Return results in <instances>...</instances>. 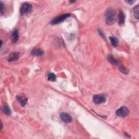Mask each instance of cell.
<instances>
[{"label":"cell","mask_w":139,"mask_h":139,"mask_svg":"<svg viewBox=\"0 0 139 139\" xmlns=\"http://www.w3.org/2000/svg\"><path fill=\"white\" fill-rule=\"evenodd\" d=\"M2 109L3 113L7 115H10L11 114V110L10 108L8 106H7V105H4V106L2 107Z\"/></svg>","instance_id":"cell-13"},{"label":"cell","mask_w":139,"mask_h":139,"mask_svg":"<svg viewBox=\"0 0 139 139\" xmlns=\"http://www.w3.org/2000/svg\"><path fill=\"white\" fill-rule=\"evenodd\" d=\"M16 100L21 105V106L22 107L25 106L28 102L27 98L22 94L17 95L16 96Z\"/></svg>","instance_id":"cell-7"},{"label":"cell","mask_w":139,"mask_h":139,"mask_svg":"<svg viewBox=\"0 0 139 139\" xmlns=\"http://www.w3.org/2000/svg\"><path fill=\"white\" fill-rule=\"evenodd\" d=\"M106 101V96L104 94H98L95 95L93 97V102L96 104H101L104 103Z\"/></svg>","instance_id":"cell-3"},{"label":"cell","mask_w":139,"mask_h":139,"mask_svg":"<svg viewBox=\"0 0 139 139\" xmlns=\"http://www.w3.org/2000/svg\"><path fill=\"white\" fill-rule=\"evenodd\" d=\"M32 54L33 55H34V56H36V57L41 56V55L44 54V51H43L40 48L34 49L32 52Z\"/></svg>","instance_id":"cell-11"},{"label":"cell","mask_w":139,"mask_h":139,"mask_svg":"<svg viewBox=\"0 0 139 139\" xmlns=\"http://www.w3.org/2000/svg\"><path fill=\"white\" fill-rule=\"evenodd\" d=\"M129 113V110L128 108L123 106L116 111V115L120 117H125L128 115Z\"/></svg>","instance_id":"cell-5"},{"label":"cell","mask_w":139,"mask_h":139,"mask_svg":"<svg viewBox=\"0 0 139 139\" xmlns=\"http://www.w3.org/2000/svg\"><path fill=\"white\" fill-rule=\"evenodd\" d=\"M109 39L110 40L111 43H112V45L114 46V47H117L119 45V40L115 36H110L109 37Z\"/></svg>","instance_id":"cell-12"},{"label":"cell","mask_w":139,"mask_h":139,"mask_svg":"<svg viewBox=\"0 0 139 139\" xmlns=\"http://www.w3.org/2000/svg\"><path fill=\"white\" fill-rule=\"evenodd\" d=\"M18 58H19V53L17 52H14L12 53L9 55L8 58V61L9 62H12V61H15L18 60Z\"/></svg>","instance_id":"cell-8"},{"label":"cell","mask_w":139,"mask_h":139,"mask_svg":"<svg viewBox=\"0 0 139 139\" xmlns=\"http://www.w3.org/2000/svg\"><path fill=\"white\" fill-rule=\"evenodd\" d=\"M60 117L61 120L65 123H70L72 121V117L67 113H61L60 114Z\"/></svg>","instance_id":"cell-6"},{"label":"cell","mask_w":139,"mask_h":139,"mask_svg":"<svg viewBox=\"0 0 139 139\" xmlns=\"http://www.w3.org/2000/svg\"><path fill=\"white\" fill-rule=\"evenodd\" d=\"M108 60L110 63H112V64L114 65H119V61L117 60L116 59L114 58L113 55H109L108 56Z\"/></svg>","instance_id":"cell-14"},{"label":"cell","mask_w":139,"mask_h":139,"mask_svg":"<svg viewBox=\"0 0 139 139\" xmlns=\"http://www.w3.org/2000/svg\"><path fill=\"white\" fill-rule=\"evenodd\" d=\"M32 5L29 3H24L20 8V13L22 15H24L29 13L32 11Z\"/></svg>","instance_id":"cell-2"},{"label":"cell","mask_w":139,"mask_h":139,"mask_svg":"<svg viewBox=\"0 0 139 139\" xmlns=\"http://www.w3.org/2000/svg\"><path fill=\"white\" fill-rule=\"evenodd\" d=\"M4 9V7L3 5V4L2 3V2H1V13L2 14L3 13V11Z\"/></svg>","instance_id":"cell-18"},{"label":"cell","mask_w":139,"mask_h":139,"mask_svg":"<svg viewBox=\"0 0 139 139\" xmlns=\"http://www.w3.org/2000/svg\"><path fill=\"white\" fill-rule=\"evenodd\" d=\"M117 14L115 10L112 8L108 9L105 15V21L108 25H112L116 21Z\"/></svg>","instance_id":"cell-1"},{"label":"cell","mask_w":139,"mask_h":139,"mask_svg":"<svg viewBox=\"0 0 139 139\" xmlns=\"http://www.w3.org/2000/svg\"><path fill=\"white\" fill-rule=\"evenodd\" d=\"M134 2V1H126V2L128 3L129 4H132Z\"/></svg>","instance_id":"cell-19"},{"label":"cell","mask_w":139,"mask_h":139,"mask_svg":"<svg viewBox=\"0 0 139 139\" xmlns=\"http://www.w3.org/2000/svg\"><path fill=\"white\" fill-rule=\"evenodd\" d=\"M70 16H71V15L69 14H66L60 15V16H59L55 17L54 19H53L51 21V23L52 24H56L60 23L61 22H63L64 20H65L66 18L69 17Z\"/></svg>","instance_id":"cell-4"},{"label":"cell","mask_w":139,"mask_h":139,"mask_svg":"<svg viewBox=\"0 0 139 139\" xmlns=\"http://www.w3.org/2000/svg\"><path fill=\"white\" fill-rule=\"evenodd\" d=\"M125 15L123 12L121 10H120L119 13V22L120 24H124L125 21Z\"/></svg>","instance_id":"cell-10"},{"label":"cell","mask_w":139,"mask_h":139,"mask_svg":"<svg viewBox=\"0 0 139 139\" xmlns=\"http://www.w3.org/2000/svg\"><path fill=\"white\" fill-rule=\"evenodd\" d=\"M18 31L17 29H15L13 30L11 35V40L12 42H16L18 40Z\"/></svg>","instance_id":"cell-9"},{"label":"cell","mask_w":139,"mask_h":139,"mask_svg":"<svg viewBox=\"0 0 139 139\" xmlns=\"http://www.w3.org/2000/svg\"><path fill=\"white\" fill-rule=\"evenodd\" d=\"M47 78L49 81L54 82L56 81V76L53 73H49L47 76Z\"/></svg>","instance_id":"cell-15"},{"label":"cell","mask_w":139,"mask_h":139,"mask_svg":"<svg viewBox=\"0 0 139 139\" xmlns=\"http://www.w3.org/2000/svg\"><path fill=\"white\" fill-rule=\"evenodd\" d=\"M139 5H137V6L134 8L133 9V11H134V15L136 18L138 19L139 17Z\"/></svg>","instance_id":"cell-17"},{"label":"cell","mask_w":139,"mask_h":139,"mask_svg":"<svg viewBox=\"0 0 139 139\" xmlns=\"http://www.w3.org/2000/svg\"><path fill=\"white\" fill-rule=\"evenodd\" d=\"M119 70L121 71L122 73L125 74V75H127L129 73V70L127 69V68L123 65H120L119 66Z\"/></svg>","instance_id":"cell-16"}]
</instances>
